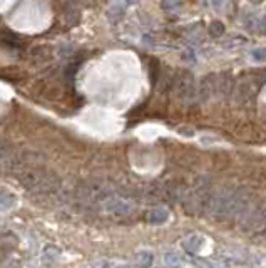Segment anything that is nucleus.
<instances>
[{
  "mask_svg": "<svg viewBox=\"0 0 266 268\" xmlns=\"http://www.w3.org/2000/svg\"><path fill=\"white\" fill-rule=\"evenodd\" d=\"M248 210V201L239 191L234 190H219L211 193L206 211L214 220H228L233 216H241Z\"/></svg>",
  "mask_w": 266,
  "mask_h": 268,
  "instance_id": "1",
  "label": "nucleus"
},
{
  "mask_svg": "<svg viewBox=\"0 0 266 268\" xmlns=\"http://www.w3.org/2000/svg\"><path fill=\"white\" fill-rule=\"evenodd\" d=\"M19 180L29 191L39 193V195H49L60 188L59 178L44 170H27L20 175Z\"/></svg>",
  "mask_w": 266,
  "mask_h": 268,
  "instance_id": "2",
  "label": "nucleus"
},
{
  "mask_svg": "<svg viewBox=\"0 0 266 268\" xmlns=\"http://www.w3.org/2000/svg\"><path fill=\"white\" fill-rule=\"evenodd\" d=\"M173 86L176 87L181 99H184V101H193L194 99L196 86H194V79L189 72H181L178 76H174Z\"/></svg>",
  "mask_w": 266,
  "mask_h": 268,
  "instance_id": "3",
  "label": "nucleus"
},
{
  "mask_svg": "<svg viewBox=\"0 0 266 268\" xmlns=\"http://www.w3.org/2000/svg\"><path fill=\"white\" fill-rule=\"evenodd\" d=\"M243 228L244 231H259L263 230L266 225V216L261 210H253V211H244L243 213Z\"/></svg>",
  "mask_w": 266,
  "mask_h": 268,
  "instance_id": "4",
  "label": "nucleus"
},
{
  "mask_svg": "<svg viewBox=\"0 0 266 268\" xmlns=\"http://www.w3.org/2000/svg\"><path fill=\"white\" fill-rule=\"evenodd\" d=\"M105 205V211L107 213H112V215H127L130 211V205L129 201L122 200V198H109V200L104 201Z\"/></svg>",
  "mask_w": 266,
  "mask_h": 268,
  "instance_id": "5",
  "label": "nucleus"
},
{
  "mask_svg": "<svg viewBox=\"0 0 266 268\" xmlns=\"http://www.w3.org/2000/svg\"><path fill=\"white\" fill-rule=\"evenodd\" d=\"M27 77L25 76V72L24 71H20V69L17 67H5L0 71V79H4V81H7V82H20V81H24V79Z\"/></svg>",
  "mask_w": 266,
  "mask_h": 268,
  "instance_id": "6",
  "label": "nucleus"
},
{
  "mask_svg": "<svg viewBox=\"0 0 266 268\" xmlns=\"http://www.w3.org/2000/svg\"><path fill=\"white\" fill-rule=\"evenodd\" d=\"M203 243H204V238H203V236H199V235H191V236H188V238H186V240L183 241V248L189 253V255H196V253L201 250Z\"/></svg>",
  "mask_w": 266,
  "mask_h": 268,
  "instance_id": "7",
  "label": "nucleus"
},
{
  "mask_svg": "<svg viewBox=\"0 0 266 268\" xmlns=\"http://www.w3.org/2000/svg\"><path fill=\"white\" fill-rule=\"evenodd\" d=\"M169 218V211L166 208H154L148 213V221L151 225H163V223L168 221Z\"/></svg>",
  "mask_w": 266,
  "mask_h": 268,
  "instance_id": "8",
  "label": "nucleus"
},
{
  "mask_svg": "<svg viewBox=\"0 0 266 268\" xmlns=\"http://www.w3.org/2000/svg\"><path fill=\"white\" fill-rule=\"evenodd\" d=\"M65 22L69 24V26H75V24H79V19H80V12L79 9L75 6H67L65 7Z\"/></svg>",
  "mask_w": 266,
  "mask_h": 268,
  "instance_id": "9",
  "label": "nucleus"
},
{
  "mask_svg": "<svg viewBox=\"0 0 266 268\" xmlns=\"http://www.w3.org/2000/svg\"><path fill=\"white\" fill-rule=\"evenodd\" d=\"M134 260H136V265L138 266H149V265H153L154 256L151 251H139L138 255L134 256Z\"/></svg>",
  "mask_w": 266,
  "mask_h": 268,
  "instance_id": "10",
  "label": "nucleus"
},
{
  "mask_svg": "<svg viewBox=\"0 0 266 268\" xmlns=\"http://www.w3.org/2000/svg\"><path fill=\"white\" fill-rule=\"evenodd\" d=\"M164 265H169V266H183L184 265V260L183 256L179 255V253H166L164 255Z\"/></svg>",
  "mask_w": 266,
  "mask_h": 268,
  "instance_id": "11",
  "label": "nucleus"
},
{
  "mask_svg": "<svg viewBox=\"0 0 266 268\" xmlns=\"http://www.w3.org/2000/svg\"><path fill=\"white\" fill-rule=\"evenodd\" d=\"M181 6H183V2H181V0H163V2H161V7H163L166 12L179 11Z\"/></svg>",
  "mask_w": 266,
  "mask_h": 268,
  "instance_id": "12",
  "label": "nucleus"
},
{
  "mask_svg": "<svg viewBox=\"0 0 266 268\" xmlns=\"http://www.w3.org/2000/svg\"><path fill=\"white\" fill-rule=\"evenodd\" d=\"M122 14H124V9L120 7V6H114L110 11L107 12V17H109V21L115 24V22H119V19L122 17Z\"/></svg>",
  "mask_w": 266,
  "mask_h": 268,
  "instance_id": "13",
  "label": "nucleus"
},
{
  "mask_svg": "<svg viewBox=\"0 0 266 268\" xmlns=\"http://www.w3.org/2000/svg\"><path fill=\"white\" fill-rule=\"evenodd\" d=\"M209 34L213 37H219V36H223L224 34V26L221 22H213L209 26Z\"/></svg>",
  "mask_w": 266,
  "mask_h": 268,
  "instance_id": "14",
  "label": "nucleus"
},
{
  "mask_svg": "<svg viewBox=\"0 0 266 268\" xmlns=\"http://www.w3.org/2000/svg\"><path fill=\"white\" fill-rule=\"evenodd\" d=\"M15 198L9 193H0V208H10L14 205Z\"/></svg>",
  "mask_w": 266,
  "mask_h": 268,
  "instance_id": "15",
  "label": "nucleus"
},
{
  "mask_svg": "<svg viewBox=\"0 0 266 268\" xmlns=\"http://www.w3.org/2000/svg\"><path fill=\"white\" fill-rule=\"evenodd\" d=\"M253 59H254V61H264V59H266V51H254L253 52Z\"/></svg>",
  "mask_w": 266,
  "mask_h": 268,
  "instance_id": "16",
  "label": "nucleus"
},
{
  "mask_svg": "<svg viewBox=\"0 0 266 268\" xmlns=\"http://www.w3.org/2000/svg\"><path fill=\"white\" fill-rule=\"evenodd\" d=\"M211 2H213V6H214L216 9H219V7L226 2V0H211Z\"/></svg>",
  "mask_w": 266,
  "mask_h": 268,
  "instance_id": "17",
  "label": "nucleus"
},
{
  "mask_svg": "<svg viewBox=\"0 0 266 268\" xmlns=\"http://www.w3.org/2000/svg\"><path fill=\"white\" fill-rule=\"evenodd\" d=\"M125 2H127V4H134L136 0H125Z\"/></svg>",
  "mask_w": 266,
  "mask_h": 268,
  "instance_id": "18",
  "label": "nucleus"
}]
</instances>
